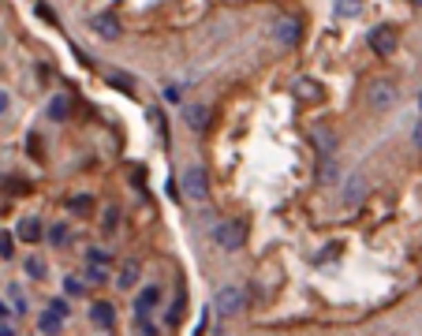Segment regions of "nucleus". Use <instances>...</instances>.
<instances>
[{
  "instance_id": "22",
  "label": "nucleus",
  "mask_w": 422,
  "mask_h": 336,
  "mask_svg": "<svg viewBox=\"0 0 422 336\" xmlns=\"http://www.w3.org/2000/svg\"><path fill=\"white\" fill-rule=\"evenodd\" d=\"M108 83H113L116 90H124V94H135V79L131 75H113Z\"/></svg>"
},
{
  "instance_id": "23",
  "label": "nucleus",
  "mask_w": 422,
  "mask_h": 336,
  "mask_svg": "<svg viewBox=\"0 0 422 336\" xmlns=\"http://www.w3.org/2000/svg\"><path fill=\"white\" fill-rule=\"evenodd\" d=\"M105 280H108V273L101 266H90L86 269V284H105Z\"/></svg>"
},
{
  "instance_id": "29",
  "label": "nucleus",
  "mask_w": 422,
  "mask_h": 336,
  "mask_svg": "<svg viewBox=\"0 0 422 336\" xmlns=\"http://www.w3.org/2000/svg\"><path fill=\"white\" fill-rule=\"evenodd\" d=\"M116 217H120L116 210H108V213H105V232H116Z\"/></svg>"
},
{
  "instance_id": "10",
  "label": "nucleus",
  "mask_w": 422,
  "mask_h": 336,
  "mask_svg": "<svg viewBox=\"0 0 422 336\" xmlns=\"http://www.w3.org/2000/svg\"><path fill=\"white\" fill-rule=\"evenodd\" d=\"M366 179L359 176V172H355V176H347V184H344V195H341V202L347 206V210H352V206H359L363 198H366Z\"/></svg>"
},
{
  "instance_id": "30",
  "label": "nucleus",
  "mask_w": 422,
  "mask_h": 336,
  "mask_svg": "<svg viewBox=\"0 0 422 336\" xmlns=\"http://www.w3.org/2000/svg\"><path fill=\"white\" fill-rule=\"evenodd\" d=\"M8 105H12V94H8V90H0V112H8Z\"/></svg>"
},
{
  "instance_id": "12",
  "label": "nucleus",
  "mask_w": 422,
  "mask_h": 336,
  "mask_svg": "<svg viewBox=\"0 0 422 336\" xmlns=\"http://www.w3.org/2000/svg\"><path fill=\"white\" fill-rule=\"evenodd\" d=\"M157 303H161V288H157V284L142 288L139 303H135V314H139V322H146V314H150V306H157Z\"/></svg>"
},
{
  "instance_id": "20",
  "label": "nucleus",
  "mask_w": 422,
  "mask_h": 336,
  "mask_svg": "<svg viewBox=\"0 0 422 336\" xmlns=\"http://www.w3.org/2000/svg\"><path fill=\"white\" fill-rule=\"evenodd\" d=\"M26 273H30L34 280H41L45 273H49V266H45V258H34V254H30V258H26Z\"/></svg>"
},
{
  "instance_id": "7",
  "label": "nucleus",
  "mask_w": 422,
  "mask_h": 336,
  "mask_svg": "<svg viewBox=\"0 0 422 336\" xmlns=\"http://www.w3.org/2000/svg\"><path fill=\"white\" fill-rule=\"evenodd\" d=\"M366 41H370V49L378 52V57H392V52H396V26H385V23L374 26Z\"/></svg>"
},
{
  "instance_id": "11",
  "label": "nucleus",
  "mask_w": 422,
  "mask_h": 336,
  "mask_svg": "<svg viewBox=\"0 0 422 336\" xmlns=\"http://www.w3.org/2000/svg\"><path fill=\"white\" fill-rule=\"evenodd\" d=\"M139 273H142V266L135 258H127L120 266V277H116V288H120V292H131V288L139 284Z\"/></svg>"
},
{
  "instance_id": "14",
  "label": "nucleus",
  "mask_w": 422,
  "mask_h": 336,
  "mask_svg": "<svg viewBox=\"0 0 422 336\" xmlns=\"http://www.w3.org/2000/svg\"><path fill=\"white\" fill-rule=\"evenodd\" d=\"M60 329H64V317L60 314H52V310L38 314V333L41 336H60Z\"/></svg>"
},
{
  "instance_id": "9",
  "label": "nucleus",
  "mask_w": 422,
  "mask_h": 336,
  "mask_svg": "<svg viewBox=\"0 0 422 336\" xmlns=\"http://www.w3.org/2000/svg\"><path fill=\"white\" fill-rule=\"evenodd\" d=\"M310 142H314V150H318V161H325V157H333V150H336V135L329 131V127H310Z\"/></svg>"
},
{
  "instance_id": "4",
  "label": "nucleus",
  "mask_w": 422,
  "mask_h": 336,
  "mask_svg": "<svg viewBox=\"0 0 422 336\" xmlns=\"http://www.w3.org/2000/svg\"><path fill=\"white\" fill-rule=\"evenodd\" d=\"M396 97H400V86L392 83V79H374V83L366 86V101L374 108H389Z\"/></svg>"
},
{
  "instance_id": "16",
  "label": "nucleus",
  "mask_w": 422,
  "mask_h": 336,
  "mask_svg": "<svg viewBox=\"0 0 422 336\" xmlns=\"http://www.w3.org/2000/svg\"><path fill=\"white\" fill-rule=\"evenodd\" d=\"M38 235H41V221L38 217H23L19 221V239L23 243H38Z\"/></svg>"
},
{
  "instance_id": "2",
  "label": "nucleus",
  "mask_w": 422,
  "mask_h": 336,
  "mask_svg": "<svg viewBox=\"0 0 422 336\" xmlns=\"http://www.w3.org/2000/svg\"><path fill=\"white\" fill-rule=\"evenodd\" d=\"M269 34H273V41H277L280 49H291V45L303 41V19L299 15H277L273 26H269Z\"/></svg>"
},
{
  "instance_id": "8",
  "label": "nucleus",
  "mask_w": 422,
  "mask_h": 336,
  "mask_svg": "<svg viewBox=\"0 0 422 336\" xmlns=\"http://www.w3.org/2000/svg\"><path fill=\"white\" fill-rule=\"evenodd\" d=\"M209 123H213V108H206V105H183V127H191V131H206Z\"/></svg>"
},
{
  "instance_id": "31",
  "label": "nucleus",
  "mask_w": 422,
  "mask_h": 336,
  "mask_svg": "<svg viewBox=\"0 0 422 336\" xmlns=\"http://www.w3.org/2000/svg\"><path fill=\"white\" fill-rule=\"evenodd\" d=\"M8 314H12V306H8L4 299H0V322H8Z\"/></svg>"
},
{
  "instance_id": "5",
  "label": "nucleus",
  "mask_w": 422,
  "mask_h": 336,
  "mask_svg": "<svg viewBox=\"0 0 422 336\" xmlns=\"http://www.w3.org/2000/svg\"><path fill=\"white\" fill-rule=\"evenodd\" d=\"M183 195L195 198V202H202V198L209 195V176H206V168H202V165L183 168Z\"/></svg>"
},
{
  "instance_id": "21",
  "label": "nucleus",
  "mask_w": 422,
  "mask_h": 336,
  "mask_svg": "<svg viewBox=\"0 0 422 336\" xmlns=\"http://www.w3.org/2000/svg\"><path fill=\"white\" fill-rule=\"evenodd\" d=\"M359 8H363V0H336V15H344V19H352Z\"/></svg>"
},
{
  "instance_id": "18",
  "label": "nucleus",
  "mask_w": 422,
  "mask_h": 336,
  "mask_svg": "<svg viewBox=\"0 0 422 336\" xmlns=\"http://www.w3.org/2000/svg\"><path fill=\"white\" fill-rule=\"evenodd\" d=\"M318 179H322V184L329 187L336 179V161L333 157H325V161H318Z\"/></svg>"
},
{
  "instance_id": "32",
  "label": "nucleus",
  "mask_w": 422,
  "mask_h": 336,
  "mask_svg": "<svg viewBox=\"0 0 422 336\" xmlns=\"http://www.w3.org/2000/svg\"><path fill=\"white\" fill-rule=\"evenodd\" d=\"M415 146H419V150H422V123H419V127H415Z\"/></svg>"
},
{
  "instance_id": "15",
  "label": "nucleus",
  "mask_w": 422,
  "mask_h": 336,
  "mask_svg": "<svg viewBox=\"0 0 422 336\" xmlns=\"http://www.w3.org/2000/svg\"><path fill=\"white\" fill-rule=\"evenodd\" d=\"M296 94L303 97V101H322L325 90H322V83H314V79H299V83H296Z\"/></svg>"
},
{
  "instance_id": "28",
  "label": "nucleus",
  "mask_w": 422,
  "mask_h": 336,
  "mask_svg": "<svg viewBox=\"0 0 422 336\" xmlns=\"http://www.w3.org/2000/svg\"><path fill=\"white\" fill-rule=\"evenodd\" d=\"M64 292H68V295H79V292H82V284H79L75 277H68V280H64Z\"/></svg>"
},
{
  "instance_id": "1",
  "label": "nucleus",
  "mask_w": 422,
  "mask_h": 336,
  "mask_svg": "<svg viewBox=\"0 0 422 336\" xmlns=\"http://www.w3.org/2000/svg\"><path fill=\"white\" fill-rule=\"evenodd\" d=\"M243 239H247V224L236 221V217H228V221H217V224H213V243H217L224 254H236V250L243 247Z\"/></svg>"
},
{
  "instance_id": "13",
  "label": "nucleus",
  "mask_w": 422,
  "mask_h": 336,
  "mask_svg": "<svg viewBox=\"0 0 422 336\" xmlns=\"http://www.w3.org/2000/svg\"><path fill=\"white\" fill-rule=\"evenodd\" d=\"M90 322H94L97 329H113V322H116L113 303H94V306H90Z\"/></svg>"
},
{
  "instance_id": "19",
  "label": "nucleus",
  "mask_w": 422,
  "mask_h": 336,
  "mask_svg": "<svg viewBox=\"0 0 422 336\" xmlns=\"http://www.w3.org/2000/svg\"><path fill=\"white\" fill-rule=\"evenodd\" d=\"M68 239H71L68 224H52V228H49V243H52V247H64Z\"/></svg>"
},
{
  "instance_id": "27",
  "label": "nucleus",
  "mask_w": 422,
  "mask_h": 336,
  "mask_svg": "<svg viewBox=\"0 0 422 336\" xmlns=\"http://www.w3.org/2000/svg\"><path fill=\"white\" fill-rule=\"evenodd\" d=\"M0 258H12V235L0 232Z\"/></svg>"
},
{
  "instance_id": "6",
  "label": "nucleus",
  "mask_w": 422,
  "mask_h": 336,
  "mask_svg": "<svg viewBox=\"0 0 422 336\" xmlns=\"http://www.w3.org/2000/svg\"><path fill=\"white\" fill-rule=\"evenodd\" d=\"M90 30H94L97 38H105V41L124 38V26H120V19H116L113 12H97V15H90Z\"/></svg>"
},
{
  "instance_id": "3",
  "label": "nucleus",
  "mask_w": 422,
  "mask_h": 336,
  "mask_svg": "<svg viewBox=\"0 0 422 336\" xmlns=\"http://www.w3.org/2000/svg\"><path fill=\"white\" fill-rule=\"evenodd\" d=\"M247 306V292L243 288H221V292H217V299H213V310L221 314V317H236Z\"/></svg>"
},
{
  "instance_id": "33",
  "label": "nucleus",
  "mask_w": 422,
  "mask_h": 336,
  "mask_svg": "<svg viewBox=\"0 0 422 336\" xmlns=\"http://www.w3.org/2000/svg\"><path fill=\"white\" fill-rule=\"evenodd\" d=\"M0 336H15V333H12V325H8V322L0 325Z\"/></svg>"
},
{
  "instance_id": "17",
  "label": "nucleus",
  "mask_w": 422,
  "mask_h": 336,
  "mask_svg": "<svg viewBox=\"0 0 422 336\" xmlns=\"http://www.w3.org/2000/svg\"><path fill=\"white\" fill-rule=\"evenodd\" d=\"M68 112H71V101H68L64 94L49 101V116H52V120H68Z\"/></svg>"
},
{
  "instance_id": "34",
  "label": "nucleus",
  "mask_w": 422,
  "mask_h": 336,
  "mask_svg": "<svg viewBox=\"0 0 422 336\" xmlns=\"http://www.w3.org/2000/svg\"><path fill=\"white\" fill-rule=\"evenodd\" d=\"M411 4H422V0H411Z\"/></svg>"
},
{
  "instance_id": "24",
  "label": "nucleus",
  "mask_w": 422,
  "mask_h": 336,
  "mask_svg": "<svg viewBox=\"0 0 422 336\" xmlns=\"http://www.w3.org/2000/svg\"><path fill=\"white\" fill-rule=\"evenodd\" d=\"M86 261H90V266H101V269H105V266H108V254H105V250H90Z\"/></svg>"
},
{
  "instance_id": "26",
  "label": "nucleus",
  "mask_w": 422,
  "mask_h": 336,
  "mask_svg": "<svg viewBox=\"0 0 422 336\" xmlns=\"http://www.w3.org/2000/svg\"><path fill=\"white\" fill-rule=\"evenodd\" d=\"M68 206H71L75 213H86V210H90V198H86V195H79V198H71Z\"/></svg>"
},
{
  "instance_id": "25",
  "label": "nucleus",
  "mask_w": 422,
  "mask_h": 336,
  "mask_svg": "<svg viewBox=\"0 0 422 336\" xmlns=\"http://www.w3.org/2000/svg\"><path fill=\"white\" fill-rule=\"evenodd\" d=\"M49 310H52V314H60V317H68V314H71V306H68V299H52Z\"/></svg>"
}]
</instances>
